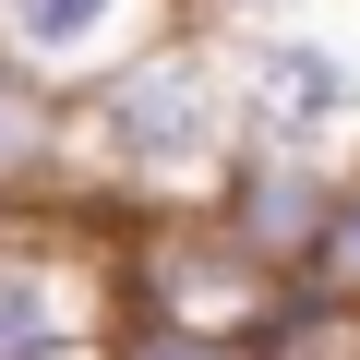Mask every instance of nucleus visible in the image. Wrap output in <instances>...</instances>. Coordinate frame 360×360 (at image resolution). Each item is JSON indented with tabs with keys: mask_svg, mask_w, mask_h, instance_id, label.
Segmentation results:
<instances>
[{
	"mask_svg": "<svg viewBox=\"0 0 360 360\" xmlns=\"http://www.w3.org/2000/svg\"><path fill=\"white\" fill-rule=\"evenodd\" d=\"M120 336V229L0 217V360H108Z\"/></svg>",
	"mask_w": 360,
	"mask_h": 360,
	"instance_id": "7ed1b4c3",
	"label": "nucleus"
},
{
	"mask_svg": "<svg viewBox=\"0 0 360 360\" xmlns=\"http://www.w3.org/2000/svg\"><path fill=\"white\" fill-rule=\"evenodd\" d=\"M108 360H252V336H217V324H168V312H120Z\"/></svg>",
	"mask_w": 360,
	"mask_h": 360,
	"instance_id": "0eeeda50",
	"label": "nucleus"
},
{
	"mask_svg": "<svg viewBox=\"0 0 360 360\" xmlns=\"http://www.w3.org/2000/svg\"><path fill=\"white\" fill-rule=\"evenodd\" d=\"M300 276L336 288V300H360V168H336V217H324V252H312Z\"/></svg>",
	"mask_w": 360,
	"mask_h": 360,
	"instance_id": "6e6552de",
	"label": "nucleus"
},
{
	"mask_svg": "<svg viewBox=\"0 0 360 360\" xmlns=\"http://www.w3.org/2000/svg\"><path fill=\"white\" fill-rule=\"evenodd\" d=\"M180 25V0H0V49L49 84H96Z\"/></svg>",
	"mask_w": 360,
	"mask_h": 360,
	"instance_id": "20e7f679",
	"label": "nucleus"
},
{
	"mask_svg": "<svg viewBox=\"0 0 360 360\" xmlns=\"http://www.w3.org/2000/svg\"><path fill=\"white\" fill-rule=\"evenodd\" d=\"M229 72H240V132H252V156L360 168V0H312V13L240 37Z\"/></svg>",
	"mask_w": 360,
	"mask_h": 360,
	"instance_id": "f03ea898",
	"label": "nucleus"
},
{
	"mask_svg": "<svg viewBox=\"0 0 360 360\" xmlns=\"http://www.w3.org/2000/svg\"><path fill=\"white\" fill-rule=\"evenodd\" d=\"M252 156L240 132V72L229 37L168 25L120 72L72 84V193L96 229H156V217H205L229 193V168Z\"/></svg>",
	"mask_w": 360,
	"mask_h": 360,
	"instance_id": "f257e3e1",
	"label": "nucleus"
},
{
	"mask_svg": "<svg viewBox=\"0 0 360 360\" xmlns=\"http://www.w3.org/2000/svg\"><path fill=\"white\" fill-rule=\"evenodd\" d=\"M0 217H84V193H72V84L25 72L13 49H0Z\"/></svg>",
	"mask_w": 360,
	"mask_h": 360,
	"instance_id": "423d86ee",
	"label": "nucleus"
},
{
	"mask_svg": "<svg viewBox=\"0 0 360 360\" xmlns=\"http://www.w3.org/2000/svg\"><path fill=\"white\" fill-rule=\"evenodd\" d=\"M205 217H217L264 276H300V264L324 252V217H336V168H312V156H240Z\"/></svg>",
	"mask_w": 360,
	"mask_h": 360,
	"instance_id": "39448f33",
	"label": "nucleus"
}]
</instances>
